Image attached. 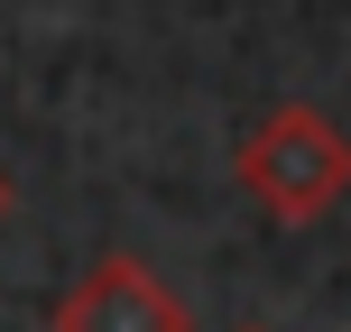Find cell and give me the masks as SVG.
<instances>
[{
  "label": "cell",
  "instance_id": "cell-1",
  "mask_svg": "<svg viewBox=\"0 0 351 332\" xmlns=\"http://www.w3.org/2000/svg\"><path fill=\"white\" fill-rule=\"evenodd\" d=\"M231 175L250 185V203H259L268 222H324L351 194V129L324 120L315 102H278L231 148Z\"/></svg>",
  "mask_w": 351,
  "mask_h": 332
},
{
  "label": "cell",
  "instance_id": "cell-2",
  "mask_svg": "<svg viewBox=\"0 0 351 332\" xmlns=\"http://www.w3.org/2000/svg\"><path fill=\"white\" fill-rule=\"evenodd\" d=\"M47 332H194V305L176 296L148 259L111 249V259H93L84 277L56 296Z\"/></svg>",
  "mask_w": 351,
  "mask_h": 332
},
{
  "label": "cell",
  "instance_id": "cell-3",
  "mask_svg": "<svg viewBox=\"0 0 351 332\" xmlns=\"http://www.w3.org/2000/svg\"><path fill=\"white\" fill-rule=\"evenodd\" d=\"M0 222H10V175H0Z\"/></svg>",
  "mask_w": 351,
  "mask_h": 332
},
{
  "label": "cell",
  "instance_id": "cell-4",
  "mask_svg": "<svg viewBox=\"0 0 351 332\" xmlns=\"http://www.w3.org/2000/svg\"><path fill=\"white\" fill-rule=\"evenodd\" d=\"M250 332H259V323H250Z\"/></svg>",
  "mask_w": 351,
  "mask_h": 332
}]
</instances>
